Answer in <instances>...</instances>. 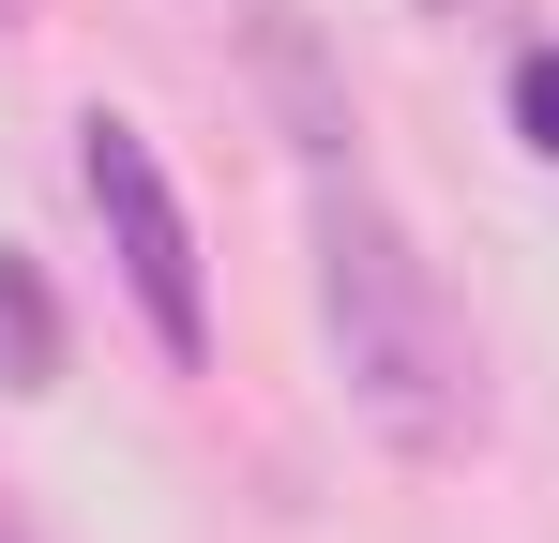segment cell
Returning <instances> with one entry per match:
<instances>
[{
  "label": "cell",
  "mask_w": 559,
  "mask_h": 543,
  "mask_svg": "<svg viewBox=\"0 0 559 543\" xmlns=\"http://www.w3.org/2000/svg\"><path fill=\"white\" fill-rule=\"evenodd\" d=\"M258 61H273V106H287V136H302V242H318L333 393H348L408 468H454V452L484 438V362H468V333H454V302H439V272H424V242L393 227V196L364 181L348 106L318 90V46L273 15Z\"/></svg>",
  "instance_id": "1"
},
{
  "label": "cell",
  "mask_w": 559,
  "mask_h": 543,
  "mask_svg": "<svg viewBox=\"0 0 559 543\" xmlns=\"http://www.w3.org/2000/svg\"><path fill=\"white\" fill-rule=\"evenodd\" d=\"M76 181H92V212H106V257H121V302L152 317V348L212 362V272H197V212H182V181H167V152L121 121V106H92L76 121Z\"/></svg>",
  "instance_id": "2"
},
{
  "label": "cell",
  "mask_w": 559,
  "mask_h": 543,
  "mask_svg": "<svg viewBox=\"0 0 559 543\" xmlns=\"http://www.w3.org/2000/svg\"><path fill=\"white\" fill-rule=\"evenodd\" d=\"M0 393H61V302L15 242H0Z\"/></svg>",
  "instance_id": "3"
},
{
  "label": "cell",
  "mask_w": 559,
  "mask_h": 543,
  "mask_svg": "<svg viewBox=\"0 0 559 543\" xmlns=\"http://www.w3.org/2000/svg\"><path fill=\"white\" fill-rule=\"evenodd\" d=\"M514 136L559 167V46H530V61H514Z\"/></svg>",
  "instance_id": "4"
},
{
  "label": "cell",
  "mask_w": 559,
  "mask_h": 543,
  "mask_svg": "<svg viewBox=\"0 0 559 543\" xmlns=\"http://www.w3.org/2000/svg\"><path fill=\"white\" fill-rule=\"evenodd\" d=\"M0 543H31V529H15V514H0Z\"/></svg>",
  "instance_id": "5"
},
{
  "label": "cell",
  "mask_w": 559,
  "mask_h": 543,
  "mask_svg": "<svg viewBox=\"0 0 559 543\" xmlns=\"http://www.w3.org/2000/svg\"><path fill=\"white\" fill-rule=\"evenodd\" d=\"M0 31H15V0H0Z\"/></svg>",
  "instance_id": "6"
},
{
  "label": "cell",
  "mask_w": 559,
  "mask_h": 543,
  "mask_svg": "<svg viewBox=\"0 0 559 543\" xmlns=\"http://www.w3.org/2000/svg\"><path fill=\"white\" fill-rule=\"evenodd\" d=\"M439 15H454V0H439Z\"/></svg>",
  "instance_id": "7"
}]
</instances>
